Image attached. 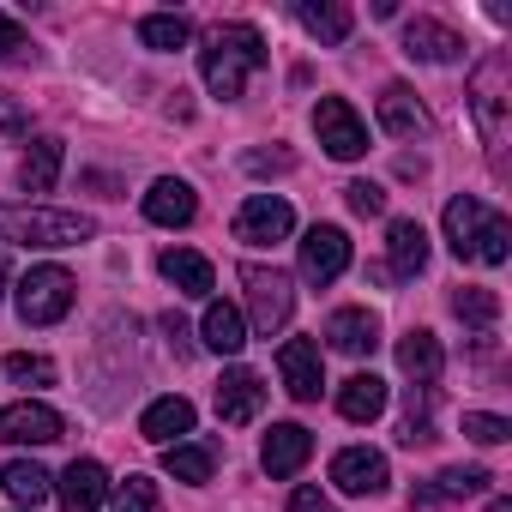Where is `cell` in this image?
<instances>
[{"label":"cell","mask_w":512,"mask_h":512,"mask_svg":"<svg viewBox=\"0 0 512 512\" xmlns=\"http://www.w3.org/2000/svg\"><path fill=\"white\" fill-rule=\"evenodd\" d=\"M266 67V37L253 25H217L199 49V73L211 85V97H241L247 73Z\"/></svg>","instance_id":"6da1fadb"},{"label":"cell","mask_w":512,"mask_h":512,"mask_svg":"<svg viewBox=\"0 0 512 512\" xmlns=\"http://www.w3.org/2000/svg\"><path fill=\"white\" fill-rule=\"evenodd\" d=\"M0 235L19 247H79L91 241V217L49 211V205H0Z\"/></svg>","instance_id":"7a4b0ae2"},{"label":"cell","mask_w":512,"mask_h":512,"mask_svg":"<svg viewBox=\"0 0 512 512\" xmlns=\"http://www.w3.org/2000/svg\"><path fill=\"white\" fill-rule=\"evenodd\" d=\"M73 308V278L61 266H31L19 284V320L25 326H55Z\"/></svg>","instance_id":"3957f363"},{"label":"cell","mask_w":512,"mask_h":512,"mask_svg":"<svg viewBox=\"0 0 512 512\" xmlns=\"http://www.w3.org/2000/svg\"><path fill=\"white\" fill-rule=\"evenodd\" d=\"M470 109H476V127L488 139V151H500L506 139V55H488L470 79Z\"/></svg>","instance_id":"277c9868"},{"label":"cell","mask_w":512,"mask_h":512,"mask_svg":"<svg viewBox=\"0 0 512 512\" xmlns=\"http://www.w3.org/2000/svg\"><path fill=\"white\" fill-rule=\"evenodd\" d=\"M314 133H320V145H326L338 163H356V157L368 151V127H362V115H356L344 97H320V109H314Z\"/></svg>","instance_id":"5b68a950"},{"label":"cell","mask_w":512,"mask_h":512,"mask_svg":"<svg viewBox=\"0 0 512 512\" xmlns=\"http://www.w3.org/2000/svg\"><path fill=\"white\" fill-rule=\"evenodd\" d=\"M241 284H247V308H253V326L266 338L290 320L296 296H290V278L284 272H266V266H241Z\"/></svg>","instance_id":"8992f818"},{"label":"cell","mask_w":512,"mask_h":512,"mask_svg":"<svg viewBox=\"0 0 512 512\" xmlns=\"http://www.w3.org/2000/svg\"><path fill=\"white\" fill-rule=\"evenodd\" d=\"M290 229H296V211H290V199H278V193H253V199L235 211V241H247V247L284 241Z\"/></svg>","instance_id":"52a82bcc"},{"label":"cell","mask_w":512,"mask_h":512,"mask_svg":"<svg viewBox=\"0 0 512 512\" xmlns=\"http://www.w3.org/2000/svg\"><path fill=\"white\" fill-rule=\"evenodd\" d=\"M344 266H350V235L338 223H314L302 235V278L308 284H332V278H344Z\"/></svg>","instance_id":"ba28073f"},{"label":"cell","mask_w":512,"mask_h":512,"mask_svg":"<svg viewBox=\"0 0 512 512\" xmlns=\"http://www.w3.org/2000/svg\"><path fill=\"white\" fill-rule=\"evenodd\" d=\"M278 374H284V392H290L296 404H314V398H320V386H326L320 344H314V338H290V344L278 350Z\"/></svg>","instance_id":"9c48e42d"},{"label":"cell","mask_w":512,"mask_h":512,"mask_svg":"<svg viewBox=\"0 0 512 512\" xmlns=\"http://www.w3.org/2000/svg\"><path fill=\"white\" fill-rule=\"evenodd\" d=\"M0 440L7 446H49V440H61V416L49 410V404H7L0 410Z\"/></svg>","instance_id":"30bf717a"},{"label":"cell","mask_w":512,"mask_h":512,"mask_svg":"<svg viewBox=\"0 0 512 512\" xmlns=\"http://www.w3.org/2000/svg\"><path fill=\"white\" fill-rule=\"evenodd\" d=\"M260 410H266V380L253 368H229L217 380V416L223 422H253Z\"/></svg>","instance_id":"8fae6325"},{"label":"cell","mask_w":512,"mask_h":512,"mask_svg":"<svg viewBox=\"0 0 512 512\" xmlns=\"http://www.w3.org/2000/svg\"><path fill=\"white\" fill-rule=\"evenodd\" d=\"M308 452H314V434H308L302 422H278V428L266 434V446H260V464H266L272 476H296V470L308 464Z\"/></svg>","instance_id":"7c38bea8"},{"label":"cell","mask_w":512,"mask_h":512,"mask_svg":"<svg viewBox=\"0 0 512 512\" xmlns=\"http://www.w3.org/2000/svg\"><path fill=\"white\" fill-rule=\"evenodd\" d=\"M332 482H338L344 494H380V488H386V458L368 452V446H344V452L332 458Z\"/></svg>","instance_id":"4fadbf2b"},{"label":"cell","mask_w":512,"mask_h":512,"mask_svg":"<svg viewBox=\"0 0 512 512\" xmlns=\"http://www.w3.org/2000/svg\"><path fill=\"white\" fill-rule=\"evenodd\" d=\"M326 338H332V350H344V356H374V350H380V320H374L368 308H338V314L326 320Z\"/></svg>","instance_id":"5bb4252c"},{"label":"cell","mask_w":512,"mask_h":512,"mask_svg":"<svg viewBox=\"0 0 512 512\" xmlns=\"http://www.w3.org/2000/svg\"><path fill=\"white\" fill-rule=\"evenodd\" d=\"M103 500H109L103 464H97V458H73L67 476H61V506H67V512H91V506H103Z\"/></svg>","instance_id":"9a60e30c"},{"label":"cell","mask_w":512,"mask_h":512,"mask_svg":"<svg viewBox=\"0 0 512 512\" xmlns=\"http://www.w3.org/2000/svg\"><path fill=\"white\" fill-rule=\"evenodd\" d=\"M404 55H416V61H458L464 55V37L446 31L440 19H410L404 25Z\"/></svg>","instance_id":"2e32d148"},{"label":"cell","mask_w":512,"mask_h":512,"mask_svg":"<svg viewBox=\"0 0 512 512\" xmlns=\"http://www.w3.org/2000/svg\"><path fill=\"white\" fill-rule=\"evenodd\" d=\"M193 211H199V199H193V187L187 181H151V193H145V217L151 223H163V229H181V223H193Z\"/></svg>","instance_id":"e0dca14e"},{"label":"cell","mask_w":512,"mask_h":512,"mask_svg":"<svg viewBox=\"0 0 512 512\" xmlns=\"http://www.w3.org/2000/svg\"><path fill=\"white\" fill-rule=\"evenodd\" d=\"M157 272L181 296H211V260H205V253H193V247H169L163 260H157Z\"/></svg>","instance_id":"ac0fdd59"},{"label":"cell","mask_w":512,"mask_h":512,"mask_svg":"<svg viewBox=\"0 0 512 512\" xmlns=\"http://www.w3.org/2000/svg\"><path fill=\"white\" fill-rule=\"evenodd\" d=\"M386 241H392V278H416L428 266V229L416 217H398L386 229Z\"/></svg>","instance_id":"d6986e66"},{"label":"cell","mask_w":512,"mask_h":512,"mask_svg":"<svg viewBox=\"0 0 512 512\" xmlns=\"http://www.w3.org/2000/svg\"><path fill=\"white\" fill-rule=\"evenodd\" d=\"M398 368L416 380V386H434L440 380V368H446V356H440V338L434 332H410V338H398Z\"/></svg>","instance_id":"ffe728a7"},{"label":"cell","mask_w":512,"mask_h":512,"mask_svg":"<svg viewBox=\"0 0 512 512\" xmlns=\"http://www.w3.org/2000/svg\"><path fill=\"white\" fill-rule=\"evenodd\" d=\"M338 410H344V422H374V416H386V380H380V374H350V380L338 386Z\"/></svg>","instance_id":"44dd1931"},{"label":"cell","mask_w":512,"mask_h":512,"mask_svg":"<svg viewBox=\"0 0 512 512\" xmlns=\"http://www.w3.org/2000/svg\"><path fill=\"white\" fill-rule=\"evenodd\" d=\"M482 223H488V205L482 199H452L446 205V247L458 253V260H470V247H476V235H482Z\"/></svg>","instance_id":"7402d4cb"},{"label":"cell","mask_w":512,"mask_h":512,"mask_svg":"<svg viewBox=\"0 0 512 512\" xmlns=\"http://www.w3.org/2000/svg\"><path fill=\"white\" fill-rule=\"evenodd\" d=\"M61 157H67L61 139H37V145L25 151V163H19V187H25V193H49V187L61 181Z\"/></svg>","instance_id":"603a6c76"},{"label":"cell","mask_w":512,"mask_h":512,"mask_svg":"<svg viewBox=\"0 0 512 512\" xmlns=\"http://www.w3.org/2000/svg\"><path fill=\"white\" fill-rule=\"evenodd\" d=\"M139 434L157 440V446H169L175 434H193V404H187V398H157V404L139 416Z\"/></svg>","instance_id":"cb8c5ba5"},{"label":"cell","mask_w":512,"mask_h":512,"mask_svg":"<svg viewBox=\"0 0 512 512\" xmlns=\"http://www.w3.org/2000/svg\"><path fill=\"white\" fill-rule=\"evenodd\" d=\"M380 127L398 133V139H416V133L428 127V115H422V103H416L404 85H386V91H380Z\"/></svg>","instance_id":"d4e9b609"},{"label":"cell","mask_w":512,"mask_h":512,"mask_svg":"<svg viewBox=\"0 0 512 512\" xmlns=\"http://www.w3.org/2000/svg\"><path fill=\"white\" fill-rule=\"evenodd\" d=\"M0 488H7L19 506H43L55 482H49V470H43V464H31V458H13L7 470H0Z\"/></svg>","instance_id":"484cf974"},{"label":"cell","mask_w":512,"mask_h":512,"mask_svg":"<svg viewBox=\"0 0 512 512\" xmlns=\"http://www.w3.org/2000/svg\"><path fill=\"white\" fill-rule=\"evenodd\" d=\"M247 344V326H241V314L229 308V302H211L205 308V350H217V356H235Z\"/></svg>","instance_id":"4316f807"},{"label":"cell","mask_w":512,"mask_h":512,"mask_svg":"<svg viewBox=\"0 0 512 512\" xmlns=\"http://www.w3.org/2000/svg\"><path fill=\"white\" fill-rule=\"evenodd\" d=\"M296 19H302V31L308 37H320V43H344L350 37V7H332V0H326V7H314V0H308V7H296Z\"/></svg>","instance_id":"83f0119b"},{"label":"cell","mask_w":512,"mask_h":512,"mask_svg":"<svg viewBox=\"0 0 512 512\" xmlns=\"http://www.w3.org/2000/svg\"><path fill=\"white\" fill-rule=\"evenodd\" d=\"M187 37H193V25H187L181 13H151V19H139V43H145V49H157V55L187 49Z\"/></svg>","instance_id":"f1b7e54d"},{"label":"cell","mask_w":512,"mask_h":512,"mask_svg":"<svg viewBox=\"0 0 512 512\" xmlns=\"http://www.w3.org/2000/svg\"><path fill=\"white\" fill-rule=\"evenodd\" d=\"M452 314H458L464 326H482V332H488V326L500 320V296H494V290H482V284H464V290L452 296Z\"/></svg>","instance_id":"f546056e"},{"label":"cell","mask_w":512,"mask_h":512,"mask_svg":"<svg viewBox=\"0 0 512 512\" xmlns=\"http://www.w3.org/2000/svg\"><path fill=\"white\" fill-rule=\"evenodd\" d=\"M163 470L175 482H211V446H169L163 452Z\"/></svg>","instance_id":"4dcf8cb0"},{"label":"cell","mask_w":512,"mask_h":512,"mask_svg":"<svg viewBox=\"0 0 512 512\" xmlns=\"http://www.w3.org/2000/svg\"><path fill=\"white\" fill-rule=\"evenodd\" d=\"M506 253H512V229H506V217H500V211H488V223H482V235H476V247H470V260L500 266Z\"/></svg>","instance_id":"1f68e13d"},{"label":"cell","mask_w":512,"mask_h":512,"mask_svg":"<svg viewBox=\"0 0 512 512\" xmlns=\"http://www.w3.org/2000/svg\"><path fill=\"white\" fill-rule=\"evenodd\" d=\"M7 380H19V386H55V362L31 356V350H13L7 356Z\"/></svg>","instance_id":"d6a6232c"},{"label":"cell","mask_w":512,"mask_h":512,"mask_svg":"<svg viewBox=\"0 0 512 512\" xmlns=\"http://www.w3.org/2000/svg\"><path fill=\"white\" fill-rule=\"evenodd\" d=\"M494 476L482 470V464H452V470H440V488L434 494H452V500H464V494H482Z\"/></svg>","instance_id":"836d02e7"},{"label":"cell","mask_w":512,"mask_h":512,"mask_svg":"<svg viewBox=\"0 0 512 512\" xmlns=\"http://www.w3.org/2000/svg\"><path fill=\"white\" fill-rule=\"evenodd\" d=\"M115 512H157V482L151 476H127L115 488Z\"/></svg>","instance_id":"e575fe53"},{"label":"cell","mask_w":512,"mask_h":512,"mask_svg":"<svg viewBox=\"0 0 512 512\" xmlns=\"http://www.w3.org/2000/svg\"><path fill=\"white\" fill-rule=\"evenodd\" d=\"M464 434H470L476 446H500V440L512 434V422H506V416H488V410H470V416H464Z\"/></svg>","instance_id":"d590c367"},{"label":"cell","mask_w":512,"mask_h":512,"mask_svg":"<svg viewBox=\"0 0 512 512\" xmlns=\"http://www.w3.org/2000/svg\"><path fill=\"white\" fill-rule=\"evenodd\" d=\"M344 193H350V211L356 217H380L386 211V187H374V181H350Z\"/></svg>","instance_id":"8d00e7d4"},{"label":"cell","mask_w":512,"mask_h":512,"mask_svg":"<svg viewBox=\"0 0 512 512\" xmlns=\"http://www.w3.org/2000/svg\"><path fill=\"white\" fill-rule=\"evenodd\" d=\"M25 49H31L25 25H19V19H7V13H0V61H19Z\"/></svg>","instance_id":"74e56055"},{"label":"cell","mask_w":512,"mask_h":512,"mask_svg":"<svg viewBox=\"0 0 512 512\" xmlns=\"http://www.w3.org/2000/svg\"><path fill=\"white\" fill-rule=\"evenodd\" d=\"M0 133H13V139H25V133H31V115L13 103V91H0Z\"/></svg>","instance_id":"f35d334b"},{"label":"cell","mask_w":512,"mask_h":512,"mask_svg":"<svg viewBox=\"0 0 512 512\" xmlns=\"http://www.w3.org/2000/svg\"><path fill=\"white\" fill-rule=\"evenodd\" d=\"M163 338L175 344V356H187V350H193V344H187V320H181V314H163Z\"/></svg>","instance_id":"ab89813d"},{"label":"cell","mask_w":512,"mask_h":512,"mask_svg":"<svg viewBox=\"0 0 512 512\" xmlns=\"http://www.w3.org/2000/svg\"><path fill=\"white\" fill-rule=\"evenodd\" d=\"M290 512H332V506H326L320 488H296V494H290Z\"/></svg>","instance_id":"60d3db41"},{"label":"cell","mask_w":512,"mask_h":512,"mask_svg":"<svg viewBox=\"0 0 512 512\" xmlns=\"http://www.w3.org/2000/svg\"><path fill=\"white\" fill-rule=\"evenodd\" d=\"M247 169H253V175H272V169H290V157H284V151H272V157H266V151H247Z\"/></svg>","instance_id":"b9f144b4"},{"label":"cell","mask_w":512,"mask_h":512,"mask_svg":"<svg viewBox=\"0 0 512 512\" xmlns=\"http://www.w3.org/2000/svg\"><path fill=\"white\" fill-rule=\"evenodd\" d=\"M410 512H440V494H434V488H416V494H410Z\"/></svg>","instance_id":"7bdbcfd3"},{"label":"cell","mask_w":512,"mask_h":512,"mask_svg":"<svg viewBox=\"0 0 512 512\" xmlns=\"http://www.w3.org/2000/svg\"><path fill=\"white\" fill-rule=\"evenodd\" d=\"M488 512H512V500H488Z\"/></svg>","instance_id":"ee69618b"},{"label":"cell","mask_w":512,"mask_h":512,"mask_svg":"<svg viewBox=\"0 0 512 512\" xmlns=\"http://www.w3.org/2000/svg\"><path fill=\"white\" fill-rule=\"evenodd\" d=\"M0 290H7V260H0Z\"/></svg>","instance_id":"f6af8a7d"}]
</instances>
